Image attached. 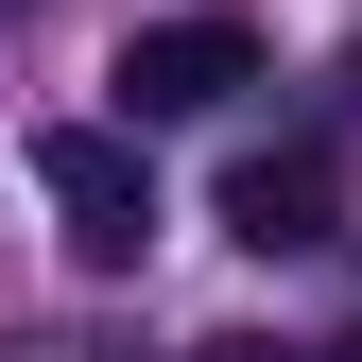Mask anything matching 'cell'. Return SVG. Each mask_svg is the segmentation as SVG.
<instances>
[{"mask_svg": "<svg viewBox=\"0 0 362 362\" xmlns=\"http://www.w3.org/2000/svg\"><path fill=\"white\" fill-rule=\"evenodd\" d=\"M35 190H52V242L86 276L156 259V156L121 139V121H35Z\"/></svg>", "mask_w": 362, "mask_h": 362, "instance_id": "obj_1", "label": "cell"}, {"mask_svg": "<svg viewBox=\"0 0 362 362\" xmlns=\"http://www.w3.org/2000/svg\"><path fill=\"white\" fill-rule=\"evenodd\" d=\"M190 362H345V345H242V328H224V345H190Z\"/></svg>", "mask_w": 362, "mask_h": 362, "instance_id": "obj_4", "label": "cell"}, {"mask_svg": "<svg viewBox=\"0 0 362 362\" xmlns=\"http://www.w3.org/2000/svg\"><path fill=\"white\" fill-rule=\"evenodd\" d=\"M224 242H242V259H310V242H328V156H310V139L242 156V173H224Z\"/></svg>", "mask_w": 362, "mask_h": 362, "instance_id": "obj_3", "label": "cell"}, {"mask_svg": "<svg viewBox=\"0 0 362 362\" xmlns=\"http://www.w3.org/2000/svg\"><path fill=\"white\" fill-rule=\"evenodd\" d=\"M104 86H121V139H139V121H224V104L259 86V35H242V18H139Z\"/></svg>", "mask_w": 362, "mask_h": 362, "instance_id": "obj_2", "label": "cell"}]
</instances>
